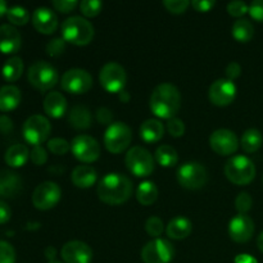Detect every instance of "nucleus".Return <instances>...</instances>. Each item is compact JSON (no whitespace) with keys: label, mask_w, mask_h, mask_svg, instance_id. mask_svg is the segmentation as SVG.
Here are the masks:
<instances>
[{"label":"nucleus","mask_w":263,"mask_h":263,"mask_svg":"<svg viewBox=\"0 0 263 263\" xmlns=\"http://www.w3.org/2000/svg\"><path fill=\"white\" fill-rule=\"evenodd\" d=\"M55 256H57V249L54 248V247H48V248L45 249V257L49 259V262L51 261H55Z\"/></svg>","instance_id":"nucleus-53"},{"label":"nucleus","mask_w":263,"mask_h":263,"mask_svg":"<svg viewBox=\"0 0 263 263\" xmlns=\"http://www.w3.org/2000/svg\"><path fill=\"white\" fill-rule=\"evenodd\" d=\"M228 12L233 17H243L247 12H249V7L247 5L246 2L234 0V2H230L228 4Z\"/></svg>","instance_id":"nucleus-42"},{"label":"nucleus","mask_w":263,"mask_h":263,"mask_svg":"<svg viewBox=\"0 0 263 263\" xmlns=\"http://www.w3.org/2000/svg\"><path fill=\"white\" fill-rule=\"evenodd\" d=\"M49 263H62V262H59V261H51V262H49Z\"/></svg>","instance_id":"nucleus-57"},{"label":"nucleus","mask_w":263,"mask_h":263,"mask_svg":"<svg viewBox=\"0 0 263 263\" xmlns=\"http://www.w3.org/2000/svg\"><path fill=\"white\" fill-rule=\"evenodd\" d=\"M66 50V41L62 37H55L46 44V54L50 57H59Z\"/></svg>","instance_id":"nucleus-39"},{"label":"nucleus","mask_w":263,"mask_h":263,"mask_svg":"<svg viewBox=\"0 0 263 263\" xmlns=\"http://www.w3.org/2000/svg\"><path fill=\"white\" fill-rule=\"evenodd\" d=\"M190 4L192 3L189 0H164L163 2L166 9L170 13H174V14H181V13L186 12Z\"/></svg>","instance_id":"nucleus-40"},{"label":"nucleus","mask_w":263,"mask_h":263,"mask_svg":"<svg viewBox=\"0 0 263 263\" xmlns=\"http://www.w3.org/2000/svg\"><path fill=\"white\" fill-rule=\"evenodd\" d=\"M27 79L35 89L40 91H48L53 89L59 80L57 69L45 61H37L28 68Z\"/></svg>","instance_id":"nucleus-5"},{"label":"nucleus","mask_w":263,"mask_h":263,"mask_svg":"<svg viewBox=\"0 0 263 263\" xmlns=\"http://www.w3.org/2000/svg\"><path fill=\"white\" fill-rule=\"evenodd\" d=\"M192 5L198 12H210L216 5V2H213V0H194Z\"/></svg>","instance_id":"nucleus-49"},{"label":"nucleus","mask_w":263,"mask_h":263,"mask_svg":"<svg viewBox=\"0 0 263 263\" xmlns=\"http://www.w3.org/2000/svg\"><path fill=\"white\" fill-rule=\"evenodd\" d=\"M145 230L149 235L158 239V236H161L164 230L163 221H162L159 217H157V216H152V217H149L148 220H146Z\"/></svg>","instance_id":"nucleus-37"},{"label":"nucleus","mask_w":263,"mask_h":263,"mask_svg":"<svg viewBox=\"0 0 263 263\" xmlns=\"http://www.w3.org/2000/svg\"><path fill=\"white\" fill-rule=\"evenodd\" d=\"M193 230L192 221L189 218L184 217V216H179L175 217L174 220L170 221V223L166 228L167 235L175 240H182V239L187 238Z\"/></svg>","instance_id":"nucleus-24"},{"label":"nucleus","mask_w":263,"mask_h":263,"mask_svg":"<svg viewBox=\"0 0 263 263\" xmlns=\"http://www.w3.org/2000/svg\"><path fill=\"white\" fill-rule=\"evenodd\" d=\"M235 263H257V259L249 254H240L235 258Z\"/></svg>","instance_id":"nucleus-52"},{"label":"nucleus","mask_w":263,"mask_h":263,"mask_svg":"<svg viewBox=\"0 0 263 263\" xmlns=\"http://www.w3.org/2000/svg\"><path fill=\"white\" fill-rule=\"evenodd\" d=\"M61 256L66 263H90L92 261L91 248L80 240H72L64 244Z\"/></svg>","instance_id":"nucleus-17"},{"label":"nucleus","mask_w":263,"mask_h":263,"mask_svg":"<svg viewBox=\"0 0 263 263\" xmlns=\"http://www.w3.org/2000/svg\"><path fill=\"white\" fill-rule=\"evenodd\" d=\"M158 198V189L153 181H143L136 189V199L143 205H152Z\"/></svg>","instance_id":"nucleus-30"},{"label":"nucleus","mask_w":263,"mask_h":263,"mask_svg":"<svg viewBox=\"0 0 263 263\" xmlns=\"http://www.w3.org/2000/svg\"><path fill=\"white\" fill-rule=\"evenodd\" d=\"M133 140L131 128L123 122H113L104 134V145L108 152L120 154L130 146Z\"/></svg>","instance_id":"nucleus-7"},{"label":"nucleus","mask_w":263,"mask_h":263,"mask_svg":"<svg viewBox=\"0 0 263 263\" xmlns=\"http://www.w3.org/2000/svg\"><path fill=\"white\" fill-rule=\"evenodd\" d=\"M10 216H12V210H10V207L4 202V200H0V225L8 222V221L10 220Z\"/></svg>","instance_id":"nucleus-50"},{"label":"nucleus","mask_w":263,"mask_h":263,"mask_svg":"<svg viewBox=\"0 0 263 263\" xmlns=\"http://www.w3.org/2000/svg\"><path fill=\"white\" fill-rule=\"evenodd\" d=\"M154 159L162 167H174L179 161V154L176 149L171 145H161L154 153Z\"/></svg>","instance_id":"nucleus-32"},{"label":"nucleus","mask_w":263,"mask_h":263,"mask_svg":"<svg viewBox=\"0 0 263 263\" xmlns=\"http://www.w3.org/2000/svg\"><path fill=\"white\" fill-rule=\"evenodd\" d=\"M32 25L40 33L50 35L58 28V18L57 14L49 8H36L32 13Z\"/></svg>","instance_id":"nucleus-19"},{"label":"nucleus","mask_w":263,"mask_h":263,"mask_svg":"<svg viewBox=\"0 0 263 263\" xmlns=\"http://www.w3.org/2000/svg\"><path fill=\"white\" fill-rule=\"evenodd\" d=\"M225 73H226V77H228V80L234 81V80L238 79L241 73L240 64L236 63V62H231V63H229L228 67H226Z\"/></svg>","instance_id":"nucleus-48"},{"label":"nucleus","mask_w":263,"mask_h":263,"mask_svg":"<svg viewBox=\"0 0 263 263\" xmlns=\"http://www.w3.org/2000/svg\"><path fill=\"white\" fill-rule=\"evenodd\" d=\"M62 197V190L58 184L53 181L41 182L32 193V204L40 211L51 210L58 204Z\"/></svg>","instance_id":"nucleus-13"},{"label":"nucleus","mask_w":263,"mask_h":263,"mask_svg":"<svg viewBox=\"0 0 263 263\" xmlns=\"http://www.w3.org/2000/svg\"><path fill=\"white\" fill-rule=\"evenodd\" d=\"M154 157L143 146H133L125 157L128 171L136 177H146L154 171Z\"/></svg>","instance_id":"nucleus-6"},{"label":"nucleus","mask_w":263,"mask_h":263,"mask_svg":"<svg viewBox=\"0 0 263 263\" xmlns=\"http://www.w3.org/2000/svg\"><path fill=\"white\" fill-rule=\"evenodd\" d=\"M48 149L55 156H64L71 151V144L62 138H54L48 141Z\"/></svg>","instance_id":"nucleus-36"},{"label":"nucleus","mask_w":263,"mask_h":263,"mask_svg":"<svg viewBox=\"0 0 263 263\" xmlns=\"http://www.w3.org/2000/svg\"><path fill=\"white\" fill-rule=\"evenodd\" d=\"M263 136L261 131L257 128H249L243 134L240 140V145L246 153H256L262 146Z\"/></svg>","instance_id":"nucleus-29"},{"label":"nucleus","mask_w":263,"mask_h":263,"mask_svg":"<svg viewBox=\"0 0 263 263\" xmlns=\"http://www.w3.org/2000/svg\"><path fill=\"white\" fill-rule=\"evenodd\" d=\"M211 148L220 156H230L239 148V140L235 133L228 128H220L213 131L210 138Z\"/></svg>","instance_id":"nucleus-15"},{"label":"nucleus","mask_w":263,"mask_h":263,"mask_svg":"<svg viewBox=\"0 0 263 263\" xmlns=\"http://www.w3.org/2000/svg\"><path fill=\"white\" fill-rule=\"evenodd\" d=\"M23 72V61L20 57H12L8 59L2 68V74L7 81H17Z\"/></svg>","instance_id":"nucleus-31"},{"label":"nucleus","mask_w":263,"mask_h":263,"mask_svg":"<svg viewBox=\"0 0 263 263\" xmlns=\"http://www.w3.org/2000/svg\"><path fill=\"white\" fill-rule=\"evenodd\" d=\"M69 125L77 130H86L91 126L92 116L85 105H74L68 113Z\"/></svg>","instance_id":"nucleus-27"},{"label":"nucleus","mask_w":263,"mask_h":263,"mask_svg":"<svg viewBox=\"0 0 263 263\" xmlns=\"http://www.w3.org/2000/svg\"><path fill=\"white\" fill-rule=\"evenodd\" d=\"M51 131V125L46 117L41 115H33L28 117L23 123V138L27 143L33 146L41 145L49 138Z\"/></svg>","instance_id":"nucleus-9"},{"label":"nucleus","mask_w":263,"mask_h":263,"mask_svg":"<svg viewBox=\"0 0 263 263\" xmlns=\"http://www.w3.org/2000/svg\"><path fill=\"white\" fill-rule=\"evenodd\" d=\"M225 176L235 185H248L256 177V166L246 156H235L225 164Z\"/></svg>","instance_id":"nucleus-4"},{"label":"nucleus","mask_w":263,"mask_h":263,"mask_svg":"<svg viewBox=\"0 0 263 263\" xmlns=\"http://www.w3.org/2000/svg\"><path fill=\"white\" fill-rule=\"evenodd\" d=\"M21 90L14 85H4L0 87V110L9 112L21 103Z\"/></svg>","instance_id":"nucleus-25"},{"label":"nucleus","mask_w":263,"mask_h":263,"mask_svg":"<svg viewBox=\"0 0 263 263\" xmlns=\"http://www.w3.org/2000/svg\"><path fill=\"white\" fill-rule=\"evenodd\" d=\"M177 181L189 190L202 189L208 180L207 170L199 162H186L177 170Z\"/></svg>","instance_id":"nucleus-8"},{"label":"nucleus","mask_w":263,"mask_h":263,"mask_svg":"<svg viewBox=\"0 0 263 263\" xmlns=\"http://www.w3.org/2000/svg\"><path fill=\"white\" fill-rule=\"evenodd\" d=\"M98 175L94 167L87 166V164H81V166L74 167L72 171L71 180L73 185L80 189H87L91 187L97 182Z\"/></svg>","instance_id":"nucleus-23"},{"label":"nucleus","mask_w":263,"mask_h":263,"mask_svg":"<svg viewBox=\"0 0 263 263\" xmlns=\"http://www.w3.org/2000/svg\"><path fill=\"white\" fill-rule=\"evenodd\" d=\"M0 263H15L14 248L5 240H0Z\"/></svg>","instance_id":"nucleus-41"},{"label":"nucleus","mask_w":263,"mask_h":263,"mask_svg":"<svg viewBox=\"0 0 263 263\" xmlns=\"http://www.w3.org/2000/svg\"><path fill=\"white\" fill-rule=\"evenodd\" d=\"M103 9V3L99 0H84L80 3V10L85 17H97Z\"/></svg>","instance_id":"nucleus-35"},{"label":"nucleus","mask_w":263,"mask_h":263,"mask_svg":"<svg viewBox=\"0 0 263 263\" xmlns=\"http://www.w3.org/2000/svg\"><path fill=\"white\" fill-rule=\"evenodd\" d=\"M22 45L21 33L14 26L2 25L0 26V51L4 54L17 53Z\"/></svg>","instance_id":"nucleus-20"},{"label":"nucleus","mask_w":263,"mask_h":263,"mask_svg":"<svg viewBox=\"0 0 263 263\" xmlns=\"http://www.w3.org/2000/svg\"><path fill=\"white\" fill-rule=\"evenodd\" d=\"M174 256V246L164 239H154L141 249V259L144 263H170Z\"/></svg>","instance_id":"nucleus-12"},{"label":"nucleus","mask_w":263,"mask_h":263,"mask_svg":"<svg viewBox=\"0 0 263 263\" xmlns=\"http://www.w3.org/2000/svg\"><path fill=\"white\" fill-rule=\"evenodd\" d=\"M13 130V122L8 116H0V131L3 134H8Z\"/></svg>","instance_id":"nucleus-51"},{"label":"nucleus","mask_w":263,"mask_h":263,"mask_svg":"<svg viewBox=\"0 0 263 263\" xmlns=\"http://www.w3.org/2000/svg\"><path fill=\"white\" fill-rule=\"evenodd\" d=\"M249 14L253 20L263 22V0H254L249 5Z\"/></svg>","instance_id":"nucleus-46"},{"label":"nucleus","mask_w":263,"mask_h":263,"mask_svg":"<svg viewBox=\"0 0 263 263\" xmlns=\"http://www.w3.org/2000/svg\"><path fill=\"white\" fill-rule=\"evenodd\" d=\"M233 36L239 43H248L254 36L253 25L248 20H243V18L235 21L233 25Z\"/></svg>","instance_id":"nucleus-33"},{"label":"nucleus","mask_w":263,"mask_h":263,"mask_svg":"<svg viewBox=\"0 0 263 263\" xmlns=\"http://www.w3.org/2000/svg\"><path fill=\"white\" fill-rule=\"evenodd\" d=\"M71 151L79 161L92 163L100 156V145L92 136L79 135L72 140Z\"/></svg>","instance_id":"nucleus-14"},{"label":"nucleus","mask_w":263,"mask_h":263,"mask_svg":"<svg viewBox=\"0 0 263 263\" xmlns=\"http://www.w3.org/2000/svg\"><path fill=\"white\" fill-rule=\"evenodd\" d=\"M62 39L77 46H84L94 39V26L86 18L73 15L62 23Z\"/></svg>","instance_id":"nucleus-3"},{"label":"nucleus","mask_w":263,"mask_h":263,"mask_svg":"<svg viewBox=\"0 0 263 263\" xmlns=\"http://www.w3.org/2000/svg\"><path fill=\"white\" fill-rule=\"evenodd\" d=\"M164 126L161 121L149 118L140 126V138L145 143H157L163 138Z\"/></svg>","instance_id":"nucleus-26"},{"label":"nucleus","mask_w":263,"mask_h":263,"mask_svg":"<svg viewBox=\"0 0 263 263\" xmlns=\"http://www.w3.org/2000/svg\"><path fill=\"white\" fill-rule=\"evenodd\" d=\"M28 157H30V152H28L27 146L23 144H14L7 149L4 159L8 166L18 168L27 162Z\"/></svg>","instance_id":"nucleus-28"},{"label":"nucleus","mask_w":263,"mask_h":263,"mask_svg":"<svg viewBox=\"0 0 263 263\" xmlns=\"http://www.w3.org/2000/svg\"><path fill=\"white\" fill-rule=\"evenodd\" d=\"M252 204H253V200H252V197L248 193L243 192L236 197L235 208L239 212V215H247V212L251 211Z\"/></svg>","instance_id":"nucleus-38"},{"label":"nucleus","mask_w":263,"mask_h":263,"mask_svg":"<svg viewBox=\"0 0 263 263\" xmlns=\"http://www.w3.org/2000/svg\"><path fill=\"white\" fill-rule=\"evenodd\" d=\"M79 5L76 0H54L53 7L61 13H69Z\"/></svg>","instance_id":"nucleus-45"},{"label":"nucleus","mask_w":263,"mask_h":263,"mask_svg":"<svg viewBox=\"0 0 263 263\" xmlns=\"http://www.w3.org/2000/svg\"><path fill=\"white\" fill-rule=\"evenodd\" d=\"M149 105L154 116L164 120H171L181 107V94L175 85L163 82L153 90Z\"/></svg>","instance_id":"nucleus-1"},{"label":"nucleus","mask_w":263,"mask_h":263,"mask_svg":"<svg viewBox=\"0 0 263 263\" xmlns=\"http://www.w3.org/2000/svg\"><path fill=\"white\" fill-rule=\"evenodd\" d=\"M61 85L63 90L69 94H86L92 87V77L86 69L72 68L64 72L61 79Z\"/></svg>","instance_id":"nucleus-11"},{"label":"nucleus","mask_w":263,"mask_h":263,"mask_svg":"<svg viewBox=\"0 0 263 263\" xmlns=\"http://www.w3.org/2000/svg\"><path fill=\"white\" fill-rule=\"evenodd\" d=\"M97 120L100 125H112L113 121V113L112 110L108 108L102 107L97 110Z\"/></svg>","instance_id":"nucleus-47"},{"label":"nucleus","mask_w":263,"mask_h":263,"mask_svg":"<svg viewBox=\"0 0 263 263\" xmlns=\"http://www.w3.org/2000/svg\"><path fill=\"white\" fill-rule=\"evenodd\" d=\"M131 194H133V182L125 175L117 172L105 175L98 185V197L105 204H122L130 199Z\"/></svg>","instance_id":"nucleus-2"},{"label":"nucleus","mask_w":263,"mask_h":263,"mask_svg":"<svg viewBox=\"0 0 263 263\" xmlns=\"http://www.w3.org/2000/svg\"><path fill=\"white\" fill-rule=\"evenodd\" d=\"M262 181H263V177H262Z\"/></svg>","instance_id":"nucleus-58"},{"label":"nucleus","mask_w":263,"mask_h":263,"mask_svg":"<svg viewBox=\"0 0 263 263\" xmlns=\"http://www.w3.org/2000/svg\"><path fill=\"white\" fill-rule=\"evenodd\" d=\"M167 131L174 138H180V136H182L185 134V123L180 118H171L167 122Z\"/></svg>","instance_id":"nucleus-43"},{"label":"nucleus","mask_w":263,"mask_h":263,"mask_svg":"<svg viewBox=\"0 0 263 263\" xmlns=\"http://www.w3.org/2000/svg\"><path fill=\"white\" fill-rule=\"evenodd\" d=\"M254 234V222L248 215H238L230 221L229 235L235 243H247Z\"/></svg>","instance_id":"nucleus-18"},{"label":"nucleus","mask_w":263,"mask_h":263,"mask_svg":"<svg viewBox=\"0 0 263 263\" xmlns=\"http://www.w3.org/2000/svg\"><path fill=\"white\" fill-rule=\"evenodd\" d=\"M22 189V180L15 172L9 170L0 171V197L14 198Z\"/></svg>","instance_id":"nucleus-21"},{"label":"nucleus","mask_w":263,"mask_h":263,"mask_svg":"<svg viewBox=\"0 0 263 263\" xmlns=\"http://www.w3.org/2000/svg\"><path fill=\"white\" fill-rule=\"evenodd\" d=\"M30 158L33 164H36V166H43L48 161V153H46V151L41 145H36L31 151Z\"/></svg>","instance_id":"nucleus-44"},{"label":"nucleus","mask_w":263,"mask_h":263,"mask_svg":"<svg viewBox=\"0 0 263 263\" xmlns=\"http://www.w3.org/2000/svg\"><path fill=\"white\" fill-rule=\"evenodd\" d=\"M257 247H258L259 251L263 253V231L261 234L258 235V238H257Z\"/></svg>","instance_id":"nucleus-55"},{"label":"nucleus","mask_w":263,"mask_h":263,"mask_svg":"<svg viewBox=\"0 0 263 263\" xmlns=\"http://www.w3.org/2000/svg\"><path fill=\"white\" fill-rule=\"evenodd\" d=\"M7 12H8L7 3H5L4 0H0V17H3Z\"/></svg>","instance_id":"nucleus-54"},{"label":"nucleus","mask_w":263,"mask_h":263,"mask_svg":"<svg viewBox=\"0 0 263 263\" xmlns=\"http://www.w3.org/2000/svg\"><path fill=\"white\" fill-rule=\"evenodd\" d=\"M211 103L217 107H226L231 104L236 98V86L233 81L228 79L216 80L208 91Z\"/></svg>","instance_id":"nucleus-16"},{"label":"nucleus","mask_w":263,"mask_h":263,"mask_svg":"<svg viewBox=\"0 0 263 263\" xmlns=\"http://www.w3.org/2000/svg\"><path fill=\"white\" fill-rule=\"evenodd\" d=\"M7 17L10 23L15 26H23L30 21V14H28L27 9L20 5L15 7H10L7 12Z\"/></svg>","instance_id":"nucleus-34"},{"label":"nucleus","mask_w":263,"mask_h":263,"mask_svg":"<svg viewBox=\"0 0 263 263\" xmlns=\"http://www.w3.org/2000/svg\"><path fill=\"white\" fill-rule=\"evenodd\" d=\"M44 110L53 118H61L67 112V100L59 91H50L44 99Z\"/></svg>","instance_id":"nucleus-22"},{"label":"nucleus","mask_w":263,"mask_h":263,"mask_svg":"<svg viewBox=\"0 0 263 263\" xmlns=\"http://www.w3.org/2000/svg\"><path fill=\"white\" fill-rule=\"evenodd\" d=\"M99 81L103 89L107 90L108 92H121L123 91V87L127 81V74L121 64L109 62L100 69Z\"/></svg>","instance_id":"nucleus-10"},{"label":"nucleus","mask_w":263,"mask_h":263,"mask_svg":"<svg viewBox=\"0 0 263 263\" xmlns=\"http://www.w3.org/2000/svg\"><path fill=\"white\" fill-rule=\"evenodd\" d=\"M120 99L122 100L123 103H127L128 99H130V95L127 94V91H121L120 92Z\"/></svg>","instance_id":"nucleus-56"}]
</instances>
